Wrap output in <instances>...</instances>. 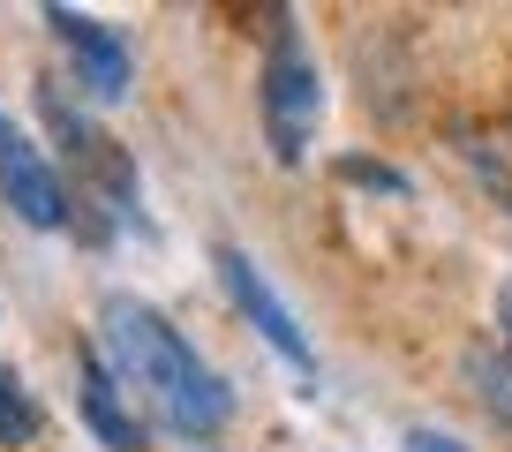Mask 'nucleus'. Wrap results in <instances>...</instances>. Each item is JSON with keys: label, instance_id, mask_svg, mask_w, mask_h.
<instances>
[{"label": "nucleus", "instance_id": "f257e3e1", "mask_svg": "<svg viewBox=\"0 0 512 452\" xmlns=\"http://www.w3.org/2000/svg\"><path fill=\"white\" fill-rule=\"evenodd\" d=\"M98 362L121 377L128 400H144L151 415L174 437H189V445L211 437V430H226V415H234L226 377L211 370L151 302H136V294H106V302H98Z\"/></svg>", "mask_w": 512, "mask_h": 452}, {"label": "nucleus", "instance_id": "f03ea898", "mask_svg": "<svg viewBox=\"0 0 512 452\" xmlns=\"http://www.w3.org/2000/svg\"><path fill=\"white\" fill-rule=\"evenodd\" d=\"M256 113H264L272 159L302 166L309 136H317V121H324V76H317V53L294 31V16L272 23V53H264V76H256Z\"/></svg>", "mask_w": 512, "mask_h": 452}, {"label": "nucleus", "instance_id": "7ed1b4c3", "mask_svg": "<svg viewBox=\"0 0 512 452\" xmlns=\"http://www.w3.org/2000/svg\"><path fill=\"white\" fill-rule=\"evenodd\" d=\"M38 98H46L53 136L68 144V166H76V196H83V189H98L106 219H113V226H128L136 211H144V189H136V166H128V151L113 144V136H98L91 121H83V113L68 106V98H61V83H38ZM76 196H68V204H76Z\"/></svg>", "mask_w": 512, "mask_h": 452}, {"label": "nucleus", "instance_id": "20e7f679", "mask_svg": "<svg viewBox=\"0 0 512 452\" xmlns=\"http://www.w3.org/2000/svg\"><path fill=\"white\" fill-rule=\"evenodd\" d=\"M211 264H219V287L234 294V309L256 324V332H264V347H272V355L287 362V370L317 377V347H309V332L294 324V309L279 302V287H272L264 272H256V257H249V249L219 242V249H211Z\"/></svg>", "mask_w": 512, "mask_h": 452}, {"label": "nucleus", "instance_id": "39448f33", "mask_svg": "<svg viewBox=\"0 0 512 452\" xmlns=\"http://www.w3.org/2000/svg\"><path fill=\"white\" fill-rule=\"evenodd\" d=\"M0 196L16 204L23 226H38V234H61L76 211H68V181L53 174V159L31 144V136L0 113Z\"/></svg>", "mask_w": 512, "mask_h": 452}, {"label": "nucleus", "instance_id": "423d86ee", "mask_svg": "<svg viewBox=\"0 0 512 452\" xmlns=\"http://www.w3.org/2000/svg\"><path fill=\"white\" fill-rule=\"evenodd\" d=\"M46 23H53V38L68 46V61H76V76H83V91H91V98H121L128 91L136 61H128V38L121 31H106L98 16H76V8H46Z\"/></svg>", "mask_w": 512, "mask_h": 452}, {"label": "nucleus", "instance_id": "0eeeda50", "mask_svg": "<svg viewBox=\"0 0 512 452\" xmlns=\"http://www.w3.org/2000/svg\"><path fill=\"white\" fill-rule=\"evenodd\" d=\"M76 400H83V422H91L113 452H144V415H136V400L121 392V377L98 362V347L76 355Z\"/></svg>", "mask_w": 512, "mask_h": 452}, {"label": "nucleus", "instance_id": "6e6552de", "mask_svg": "<svg viewBox=\"0 0 512 452\" xmlns=\"http://www.w3.org/2000/svg\"><path fill=\"white\" fill-rule=\"evenodd\" d=\"M460 377H467V392L482 400V415L512 430V355H505V347H467Z\"/></svg>", "mask_w": 512, "mask_h": 452}, {"label": "nucleus", "instance_id": "1a4fd4ad", "mask_svg": "<svg viewBox=\"0 0 512 452\" xmlns=\"http://www.w3.org/2000/svg\"><path fill=\"white\" fill-rule=\"evenodd\" d=\"M38 437V400L16 377V362H0V445H31Z\"/></svg>", "mask_w": 512, "mask_h": 452}, {"label": "nucleus", "instance_id": "9d476101", "mask_svg": "<svg viewBox=\"0 0 512 452\" xmlns=\"http://www.w3.org/2000/svg\"><path fill=\"white\" fill-rule=\"evenodd\" d=\"M339 174H347V181H362V189H392V196L407 189V181L392 174V166H369V159H347V166H339Z\"/></svg>", "mask_w": 512, "mask_h": 452}, {"label": "nucleus", "instance_id": "9b49d317", "mask_svg": "<svg viewBox=\"0 0 512 452\" xmlns=\"http://www.w3.org/2000/svg\"><path fill=\"white\" fill-rule=\"evenodd\" d=\"M407 452H467V445H452V437H437V430H407Z\"/></svg>", "mask_w": 512, "mask_h": 452}, {"label": "nucleus", "instance_id": "f8f14e48", "mask_svg": "<svg viewBox=\"0 0 512 452\" xmlns=\"http://www.w3.org/2000/svg\"><path fill=\"white\" fill-rule=\"evenodd\" d=\"M497 339H505V355H512V279L497 287Z\"/></svg>", "mask_w": 512, "mask_h": 452}]
</instances>
